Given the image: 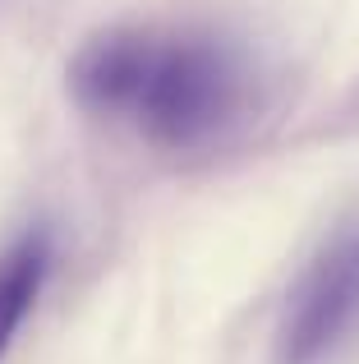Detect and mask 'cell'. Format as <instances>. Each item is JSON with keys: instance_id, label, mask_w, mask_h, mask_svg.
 Segmentation results:
<instances>
[{"instance_id": "3", "label": "cell", "mask_w": 359, "mask_h": 364, "mask_svg": "<svg viewBox=\"0 0 359 364\" xmlns=\"http://www.w3.org/2000/svg\"><path fill=\"white\" fill-rule=\"evenodd\" d=\"M46 272H51V231H42V226L23 231L0 254V360L42 295Z\"/></svg>"}, {"instance_id": "2", "label": "cell", "mask_w": 359, "mask_h": 364, "mask_svg": "<svg viewBox=\"0 0 359 364\" xmlns=\"http://www.w3.org/2000/svg\"><path fill=\"white\" fill-rule=\"evenodd\" d=\"M359 323V222L341 226L290 286L277 364H323Z\"/></svg>"}, {"instance_id": "1", "label": "cell", "mask_w": 359, "mask_h": 364, "mask_svg": "<svg viewBox=\"0 0 359 364\" xmlns=\"http://www.w3.org/2000/svg\"><path fill=\"white\" fill-rule=\"evenodd\" d=\"M70 92L92 116L125 120L157 148L189 152L240 120L249 70L221 37L111 28L74 51Z\"/></svg>"}]
</instances>
